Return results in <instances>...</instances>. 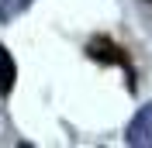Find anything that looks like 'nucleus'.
Here are the masks:
<instances>
[{
    "label": "nucleus",
    "instance_id": "nucleus-2",
    "mask_svg": "<svg viewBox=\"0 0 152 148\" xmlns=\"http://www.w3.org/2000/svg\"><path fill=\"white\" fill-rule=\"evenodd\" d=\"M14 79H18V65H14L10 52L0 45V96H7L14 90Z\"/></svg>",
    "mask_w": 152,
    "mask_h": 148
},
{
    "label": "nucleus",
    "instance_id": "nucleus-1",
    "mask_svg": "<svg viewBox=\"0 0 152 148\" xmlns=\"http://www.w3.org/2000/svg\"><path fill=\"white\" fill-rule=\"evenodd\" d=\"M86 55H90V59H97V62H118V65H124L121 48H118V45H111L107 38H94V41L86 45Z\"/></svg>",
    "mask_w": 152,
    "mask_h": 148
}]
</instances>
